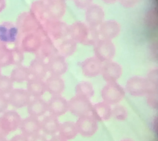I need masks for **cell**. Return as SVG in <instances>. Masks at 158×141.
<instances>
[{
    "label": "cell",
    "instance_id": "cell-3",
    "mask_svg": "<svg viewBox=\"0 0 158 141\" xmlns=\"http://www.w3.org/2000/svg\"><path fill=\"white\" fill-rule=\"evenodd\" d=\"M22 119L20 115L15 110H9L4 113L0 117V136L6 137L10 132L19 128Z\"/></svg>",
    "mask_w": 158,
    "mask_h": 141
},
{
    "label": "cell",
    "instance_id": "cell-12",
    "mask_svg": "<svg viewBox=\"0 0 158 141\" xmlns=\"http://www.w3.org/2000/svg\"><path fill=\"white\" fill-rule=\"evenodd\" d=\"M17 26L19 32L23 34L37 30L43 26L30 12H25L19 17Z\"/></svg>",
    "mask_w": 158,
    "mask_h": 141
},
{
    "label": "cell",
    "instance_id": "cell-28",
    "mask_svg": "<svg viewBox=\"0 0 158 141\" xmlns=\"http://www.w3.org/2000/svg\"><path fill=\"white\" fill-rule=\"evenodd\" d=\"M14 64L12 49L8 48L7 45L0 42V67L6 68Z\"/></svg>",
    "mask_w": 158,
    "mask_h": 141
},
{
    "label": "cell",
    "instance_id": "cell-31",
    "mask_svg": "<svg viewBox=\"0 0 158 141\" xmlns=\"http://www.w3.org/2000/svg\"><path fill=\"white\" fill-rule=\"evenodd\" d=\"M75 95H79L89 99H91L94 94L93 86L88 81H81L75 86Z\"/></svg>",
    "mask_w": 158,
    "mask_h": 141
},
{
    "label": "cell",
    "instance_id": "cell-25",
    "mask_svg": "<svg viewBox=\"0 0 158 141\" xmlns=\"http://www.w3.org/2000/svg\"><path fill=\"white\" fill-rule=\"evenodd\" d=\"M10 77L14 83L20 84L27 82L31 76L28 67L22 64L16 66L11 70Z\"/></svg>",
    "mask_w": 158,
    "mask_h": 141
},
{
    "label": "cell",
    "instance_id": "cell-14",
    "mask_svg": "<svg viewBox=\"0 0 158 141\" xmlns=\"http://www.w3.org/2000/svg\"><path fill=\"white\" fill-rule=\"evenodd\" d=\"M48 103V112L57 117L63 116L69 111L68 101L62 95L51 96Z\"/></svg>",
    "mask_w": 158,
    "mask_h": 141
},
{
    "label": "cell",
    "instance_id": "cell-7",
    "mask_svg": "<svg viewBox=\"0 0 158 141\" xmlns=\"http://www.w3.org/2000/svg\"><path fill=\"white\" fill-rule=\"evenodd\" d=\"M69 111L79 117L86 116L92 109V105L90 99L75 95L68 101Z\"/></svg>",
    "mask_w": 158,
    "mask_h": 141
},
{
    "label": "cell",
    "instance_id": "cell-11",
    "mask_svg": "<svg viewBox=\"0 0 158 141\" xmlns=\"http://www.w3.org/2000/svg\"><path fill=\"white\" fill-rule=\"evenodd\" d=\"M10 105L17 109L27 107L32 97L26 89L14 88L7 95Z\"/></svg>",
    "mask_w": 158,
    "mask_h": 141
},
{
    "label": "cell",
    "instance_id": "cell-38",
    "mask_svg": "<svg viewBox=\"0 0 158 141\" xmlns=\"http://www.w3.org/2000/svg\"><path fill=\"white\" fill-rule=\"evenodd\" d=\"M8 141H30V140L28 137L21 134L16 135Z\"/></svg>",
    "mask_w": 158,
    "mask_h": 141
},
{
    "label": "cell",
    "instance_id": "cell-9",
    "mask_svg": "<svg viewBox=\"0 0 158 141\" xmlns=\"http://www.w3.org/2000/svg\"><path fill=\"white\" fill-rule=\"evenodd\" d=\"M48 74L50 75L62 76L68 71L69 65L66 58L59 53L48 58L47 62Z\"/></svg>",
    "mask_w": 158,
    "mask_h": 141
},
{
    "label": "cell",
    "instance_id": "cell-40",
    "mask_svg": "<svg viewBox=\"0 0 158 141\" xmlns=\"http://www.w3.org/2000/svg\"><path fill=\"white\" fill-rule=\"evenodd\" d=\"M88 0H74L75 5L80 8H84L86 6Z\"/></svg>",
    "mask_w": 158,
    "mask_h": 141
},
{
    "label": "cell",
    "instance_id": "cell-20",
    "mask_svg": "<svg viewBox=\"0 0 158 141\" xmlns=\"http://www.w3.org/2000/svg\"><path fill=\"white\" fill-rule=\"evenodd\" d=\"M26 90L32 98L42 97L47 92L45 81L43 79L31 77L26 82Z\"/></svg>",
    "mask_w": 158,
    "mask_h": 141
},
{
    "label": "cell",
    "instance_id": "cell-36",
    "mask_svg": "<svg viewBox=\"0 0 158 141\" xmlns=\"http://www.w3.org/2000/svg\"><path fill=\"white\" fill-rule=\"evenodd\" d=\"M116 117L123 118L127 116V112L125 108L121 105H117L112 109V114Z\"/></svg>",
    "mask_w": 158,
    "mask_h": 141
},
{
    "label": "cell",
    "instance_id": "cell-2",
    "mask_svg": "<svg viewBox=\"0 0 158 141\" xmlns=\"http://www.w3.org/2000/svg\"><path fill=\"white\" fill-rule=\"evenodd\" d=\"M24 35L20 48L24 53H35L38 52L44 38L48 35L43 27Z\"/></svg>",
    "mask_w": 158,
    "mask_h": 141
},
{
    "label": "cell",
    "instance_id": "cell-21",
    "mask_svg": "<svg viewBox=\"0 0 158 141\" xmlns=\"http://www.w3.org/2000/svg\"><path fill=\"white\" fill-rule=\"evenodd\" d=\"M45 2L49 19L59 20L63 17L66 8L64 0H51Z\"/></svg>",
    "mask_w": 158,
    "mask_h": 141
},
{
    "label": "cell",
    "instance_id": "cell-32",
    "mask_svg": "<svg viewBox=\"0 0 158 141\" xmlns=\"http://www.w3.org/2000/svg\"><path fill=\"white\" fill-rule=\"evenodd\" d=\"M14 83L10 76L0 75V94L8 95L14 88Z\"/></svg>",
    "mask_w": 158,
    "mask_h": 141
},
{
    "label": "cell",
    "instance_id": "cell-26",
    "mask_svg": "<svg viewBox=\"0 0 158 141\" xmlns=\"http://www.w3.org/2000/svg\"><path fill=\"white\" fill-rule=\"evenodd\" d=\"M30 13L43 25L49 19L45 2L43 1H35L31 6Z\"/></svg>",
    "mask_w": 158,
    "mask_h": 141
},
{
    "label": "cell",
    "instance_id": "cell-17",
    "mask_svg": "<svg viewBox=\"0 0 158 141\" xmlns=\"http://www.w3.org/2000/svg\"><path fill=\"white\" fill-rule=\"evenodd\" d=\"M28 67L32 77L43 80L47 77L48 74L47 62L43 58L35 55Z\"/></svg>",
    "mask_w": 158,
    "mask_h": 141
},
{
    "label": "cell",
    "instance_id": "cell-27",
    "mask_svg": "<svg viewBox=\"0 0 158 141\" xmlns=\"http://www.w3.org/2000/svg\"><path fill=\"white\" fill-rule=\"evenodd\" d=\"M77 43L71 38L63 39L57 48L58 53L66 58L73 55L77 49Z\"/></svg>",
    "mask_w": 158,
    "mask_h": 141
},
{
    "label": "cell",
    "instance_id": "cell-13",
    "mask_svg": "<svg viewBox=\"0 0 158 141\" xmlns=\"http://www.w3.org/2000/svg\"><path fill=\"white\" fill-rule=\"evenodd\" d=\"M103 63L95 56L86 58L80 64L81 71L85 76L94 78L102 72Z\"/></svg>",
    "mask_w": 158,
    "mask_h": 141
},
{
    "label": "cell",
    "instance_id": "cell-10",
    "mask_svg": "<svg viewBox=\"0 0 158 141\" xmlns=\"http://www.w3.org/2000/svg\"><path fill=\"white\" fill-rule=\"evenodd\" d=\"M19 29L17 25L10 22H4L0 24V42L7 45L19 41Z\"/></svg>",
    "mask_w": 158,
    "mask_h": 141
},
{
    "label": "cell",
    "instance_id": "cell-5",
    "mask_svg": "<svg viewBox=\"0 0 158 141\" xmlns=\"http://www.w3.org/2000/svg\"><path fill=\"white\" fill-rule=\"evenodd\" d=\"M93 46L94 56L102 63L112 61L115 55V46L112 41L100 38Z\"/></svg>",
    "mask_w": 158,
    "mask_h": 141
},
{
    "label": "cell",
    "instance_id": "cell-18",
    "mask_svg": "<svg viewBox=\"0 0 158 141\" xmlns=\"http://www.w3.org/2000/svg\"><path fill=\"white\" fill-rule=\"evenodd\" d=\"M27 108L29 116L39 118L48 112V101L42 97L33 98Z\"/></svg>",
    "mask_w": 158,
    "mask_h": 141
},
{
    "label": "cell",
    "instance_id": "cell-41",
    "mask_svg": "<svg viewBox=\"0 0 158 141\" xmlns=\"http://www.w3.org/2000/svg\"><path fill=\"white\" fill-rule=\"evenodd\" d=\"M49 141H67V140L62 138L59 135H55L52 136V138L49 140Z\"/></svg>",
    "mask_w": 158,
    "mask_h": 141
},
{
    "label": "cell",
    "instance_id": "cell-43",
    "mask_svg": "<svg viewBox=\"0 0 158 141\" xmlns=\"http://www.w3.org/2000/svg\"><path fill=\"white\" fill-rule=\"evenodd\" d=\"M0 141H8L6 138V137L0 136Z\"/></svg>",
    "mask_w": 158,
    "mask_h": 141
},
{
    "label": "cell",
    "instance_id": "cell-4",
    "mask_svg": "<svg viewBox=\"0 0 158 141\" xmlns=\"http://www.w3.org/2000/svg\"><path fill=\"white\" fill-rule=\"evenodd\" d=\"M125 95L124 88L117 82L107 83L101 92L103 101L110 105L118 104L123 100Z\"/></svg>",
    "mask_w": 158,
    "mask_h": 141
},
{
    "label": "cell",
    "instance_id": "cell-34",
    "mask_svg": "<svg viewBox=\"0 0 158 141\" xmlns=\"http://www.w3.org/2000/svg\"><path fill=\"white\" fill-rule=\"evenodd\" d=\"M13 52L14 65H22L24 59V52L19 47L17 46L12 49Z\"/></svg>",
    "mask_w": 158,
    "mask_h": 141
},
{
    "label": "cell",
    "instance_id": "cell-30",
    "mask_svg": "<svg viewBox=\"0 0 158 141\" xmlns=\"http://www.w3.org/2000/svg\"><path fill=\"white\" fill-rule=\"evenodd\" d=\"M91 112L97 118L104 119L110 116L112 109L110 105L103 101L93 105Z\"/></svg>",
    "mask_w": 158,
    "mask_h": 141
},
{
    "label": "cell",
    "instance_id": "cell-22",
    "mask_svg": "<svg viewBox=\"0 0 158 141\" xmlns=\"http://www.w3.org/2000/svg\"><path fill=\"white\" fill-rule=\"evenodd\" d=\"M60 124L58 117L50 114L44 116L41 121V130L45 135L53 136L59 132Z\"/></svg>",
    "mask_w": 158,
    "mask_h": 141
},
{
    "label": "cell",
    "instance_id": "cell-24",
    "mask_svg": "<svg viewBox=\"0 0 158 141\" xmlns=\"http://www.w3.org/2000/svg\"><path fill=\"white\" fill-rule=\"evenodd\" d=\"M57 53H59L57 48H56L51 38L48 35L44 38L35 55L45 60Z\"/></svg>",
    "mask_w": 158,
    "mask_h": 141
},
{
    "label": "cell",
    "instance_id": "cell-19",
    "mask_svg": "<svg viewBox=\"0 0 158 141\" xmlns=\"http://www.w3.org/2000/svg\"><path fill=\"white\" fill-rule=\"evenodd\" d=\"M44 81L47 92L51 96L62 95L65 91V82L62 76L50 75Z\"/></svg>",
    "mask_w": 158,
    "mask_h": 141
},
{
    "label": "cell",
    "instance_id": "cell-37",
    "mask_svg": "<svg viewBox=\"0 0 158 141\" xmlns=\"http://www.w3.org/2000/svg\"><path fill=\"white\" fill-rule=\"evenodd\" d=\"M9 105L7 95L0 94V114L7 111Z\"/></svg>",
    "mask_w": 158,
    "mask_h": 141
},
{
    "label": "cell",
    "instance_id": "cell-6",
    "mask_svg": "<svg viewBox=\"0 0 158 141\" xmlns=\"http://www.w3.org/2000/svg\"><path fill=\"white\" fill-rule=\"evenodd\" d=\"M48 36L54 40L64 39L69 34V26L59 20L49 19L43 25Z\"/></svg>",
    "mask_w": 158,
    "mask_h": 141
},
{
    "label": "cell",
    "instance_id": "cell-16",
    "mask_svg": "<svg viewBox=\"0 0 158 141\" xmlns=\"http://www.w3.org/2000/svg\"><path fill=\"white\" fill-rule=\"evenodd\" d=\"M19 128L22 134L31 138L41 130V121L38 118L29 116L22 119Z\"/></svg>",
    "mask_w": 158,
    "mask_h": 141
},
{
    "label": "cell",
    "instance_id": "cell-15",
    "mask_svg": "<svg viewBox=\"0 0 158 141\" xmlns=\"http://www.w3.org/2000/svg\"><path fill=\"white\" fill-rule=\"evenodd\" d=\"M122 74V67L118 63L112 60L103 63L101 74L106 83L116 82Z\"/></svg>",
    "mask_w": 158,
    "mask_h": 141
},
{
    "label": "cell",
    "instance_id": "cell-35",
    "mask_svg": "<svg viewBox=\"0 0 158 141\" xmlns=\"http://www.w3.org/2000/svg\"><path fill=\"white\" fill-rule=\"evenodd\" d=\"M147 102L151 107L156 108L158 105V90L149 91L146 95Z\"/></svg>",
    "mask_w": 158,
    "mask_h": 141
},
{
    "label": "cell",
    "instance_id": "cell-33",
    "mask_svg": "<svg viewBox=\"0 0 158 141\" xmlns=\"http://www.w3.org/2000/svg\"><path fill=\"white\" fill-rule=\"evenodd\" d=\"M149 88H158V69L154 68L149 70L146 78Z\"/></svg>",
    "mask_w": 158,
    "mask_h": 141
},
{
    "label": "cell",
    "instance_id": "cell-29",
    "mask_svg": "<svg viewBox=\"0 0 158 141\" xmlns=\"http://www.w3.org/2000/svg\"><path fill=\"white\" fill-rule=\"evenodd\" d=\"M59 132V135L66 140L75 138L78 133L76 123L66 121L60 124Z\"/></svg>",
    "mask_w": 158,
    "mask_h": 141
},
{
    "label": "cell",
    "instance_id": "cell-8",
    "mask_svg": "<svg viewBox=\"0 0 158 141\" xmlns=\"http://www.w3.org/2000/svg\"><path fill=\"white\" fill-rule=\"evenodd\" d=\"M126 90L132 96L142 97L148 94L149 85L146 78L134 76L130 78L126 84Z\"/></svg>",
    "mask_w": 158,
    "mask_h": 141
},
{
    "label": "cell",
    "instance_id": "cell-44",
    "mask_svg": "<svg viewBox=\"0 0 158 141\" xmlns=\"http://www.w3.org/2000/svg\"><path fill=\"white\" fill-rule=\"evenodd\" d=\"M2 68L0 67V75H2Z\"/></svg>",
    "mask_w": 158,
    "mask_h": 141
},
{
    "label": "cell",
    "instance_id": "cell-23",
    "mask_svg": "<svg viewBox=\"0 0 158 141\" xmlns=\"http://www.w3.org/2000/svg\"><path fill=\"white\" fill-rule=\"evenodd\" d=\"M98 31L100 38L112 41L119 34L120 27L115 22H108L101 24Z\"/></svg>",
    "mask_w": 158,
    "mask_h": 141
},
{
    "label": "cell",
    "instance_id": "cell-42",
    "mask_svg": "<svg viewBox=\"0 0 158 141\" xmlns=\"http://www.w3.org/2000/svg\"><path fill=\"white\" fill-rule=\"evenodd\" d=\"M6 6V0H0V13L4 10Z\"/></svg>",
    "mask_w": 158,
    "mask_h": 141
},
{
    "label": "cell",
    "instance_id": "cell-45",
    "mask_svg": "<svg viewBox=\"0 0 158 141\" xmlns=\"http://www.w3.org/2000/svg\"><path fill=\"white\" fill-rule=\"evenodd\" d=\"M43 1H44V2H48V1H51V0H42Z\"/></svg>",
    "mask_w": 158,
    "mask_h": 141
},
{
    "label": "cell",
    "instance_id": "cell-1",
    "mask_svg": "<svg viewBox=\"0 0 158 141\" xmlns=\"http://www.w3.org/2000/svg\"><path fill=\"white\" fill-rule=\"evenodd\" d=\"M69 35L76 43L85 45H94L100 38L98 30L89 28L81 22H75L69 26Z\"/></svg>",
    "mask_w": 158,
    "mask_h": 141
},
{
    "label": "cell",
    "instance_id": "cell-39",
    "mask_svg": "<svg viewBox=\"0 0 158 141\" xmlns=\"http://www.w3.org/2000/svg\"><path fill=\"white\" fill-rule=\"evenodd\" d=\"M30 141H49L44 135L38 134L31 137Z\"/></svg>",
    "mask_w": 158,
    "mask_h": 141
}]
</instances>
